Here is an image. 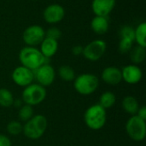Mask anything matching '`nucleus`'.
Returning <instances> with one entry per match:
<instances>
[{
    "instance_id": "7",
    "label": "nucleus",
    "mask_w": 146,
    "mask_h": 146,
    "mask_svg": "<svg viewBox=\"0 0 146 146\" xmlns=\"http://www.w3.org/2000/svg\"><path fill=\"white\" fill-rule=\"evenodd\" d=\"M107 44L102 39H95L87 44L83 48L82 55L84 57L91 62L98 61L105 53Z\"/></svg>"
},
{
    "instance_id": "26",
    "label": "nucleus",
    "mask_w": 146,
    "mask_h": 146,
    "mask_svg": "<svg viewBox=\"0 0 146 146\" xmlns=\"http://www.w3.org/2000/svg\"><path fill=\"white\" fill-rule=\"evenodd\" d=\"M120 37L129 38L134 41V28L129 25H125L120 29Z\"/></svg>"
},
{
    "instance_id": "21",
    "label": "nucleus",
    "mask_w": 146,
    "mask_h": 146,
    "mask_svg": "<svg viewBox=\"0 0 146 146\" xmlns=\"http://www.w3.org/2000/svg\"><path fill=\"white\" fill-rule=\"evenodd\" d=\"M58 75L60 79L63 81H73L76 75H75V71L74 68L68 65H62L58 69Z\"/></svg>"
},
{
    "instance_id": "10",
    "label": "nucleus",
    "mask_w": 146,
    "mask_h": 146,
    "mask_svg": "<svg viewBox=\"0 0 146 146\" xmlns=\"http://www.w3.org/2000/svg\"><path fill=\"white\" fill-rule=\"evenodd\" d=\"M11 78L15 85L21 87H26L33 83L34 74L33 70L24 66H19L13 70Z\"/></svg>"
},
{
    "instance_id": "12",
    "label": "nucleus",
    "mask_w": 146,
    "mask_h": 146,
    "mask_svg": "<svg viewBox=\"0 0 146 146\" xmlns=\"http://www.w3.org/2000/svg\"><path fill=\"white\" fill-rule=\"evenodd\" d=\"M122 80L129 85H135L141 81L143 72L141 68L135 64H129L121 69Z\"/></svg>"
},
{
    "instance_id": "14",
    "label": "nucleus",
    "mask_w": 146,
    "mask_h": 146,
    "mask_svg": "<svg viewBox=\"0 0 146 146\" xmlns=\"http://www.w3.org/2000/svg\"><path fill=\"white\" fill-rule=\"evenodd\" d=\"M115 6V0H93L92 9L95 15L108 16Z\"/></svg>"
},
{
    "instance_id": "16",
    "label": "nucleus",
    "mask_w": 146,
    "mask_h": 146,
    "mask_svg": "<svg viewBox=\"0 0 146 146\" xmlns=\"http://www.w3.org/2000/svg\"><path fill=\"white\" fill-rule=\"evenodd\" d=\"M110 27V22L108 16H98L96 15L91 22L92 30L98 35L105 34Z\"/></svg>"
},
{
    "instance_id": "11",
    "label": "nucleus",
    "mask_w": 146,
    "mask_h": 146,
    "mask_svg": "<svg viewBox=\"0 0 146 146\" xmlns=\"http://www.w3.org/2000/svg\"><path fill=\"white\" fill-rule=\"evenodd\" d=\"M65 9L58 3H52L48 5L43 13L44 21L49 24H56L64 18Z\"/></svg>"
},
{
    "instance_id": "20",
    "label": "nucleus",
    "mask_w": 146,
    "mask_h": 146,
    "mask_svg": "<svg viewBox=\"0 0 146 146\" xmlns=\"http://www.w3.org/2000/svg\"><path fill=\"white\" fill-rule=\"evenodd\" d=\"M116 102V97L112 92H104L102 93L99 98V105L102 106L104 110L112 108Z\"/></svg>"
},
{
    "instance_id": "28",
    "label": "nucleus",
    "mask_w": 146,
    "mask_h": 146,
    "mask_svg": "<svg viewBox=\"0 0 146 146\" xmlns=\"http://www.w3.org/2000/svg\"><path fill=\"white\" fill-rule=\"evenodd\" d=\"M0 146H12L11 140L4 134H0Z\"/></svg>"
},
{
    "instance_id": "27",
    "label": "nucleus",
    "mask_w": 146,
    "mask_h": 146,
    "mask_svg": "<svg viewBox=\"0 0 146 146\" xmlns=\"http://www.w3.org/2000/svg\"><path fill=\"white\" fill-rule=\"evenodd\" d=\"M45 37L55 40H58L62 37V31L57 27H50L45 32Z\"/></svg>"
},
{
    "instance_id": "22",
    "label": "nucleus",
    "mask_w": 146,
    "mask_h": 146,
    "mask_svg": "<svg viewBox=\"0 0 146 146\" xmlns=\"http://www.w3.org/2000/svg\"><path fill=\"white\" fill-rule=\"evenodd\" d=\"M15 98L12 92L7 88H0V106L9 108L13 105Z\"/></svg>"
},
{
    "instance_id": "24",
    "label": "nucleus",
    "mask_w": 146,
    "mask_h": 146,
    "mask_svg": "<svg viewBox=\"0 0 146 146\" xmlns=\"http://www.w3.org/2000/svg\"><path fill=\"white\" fill-rule=\"evenodd\" d=\"M6 130L9 134L12 136H17L21 134L23 131V125L17 121H12L8 123L6 127Z\"/></svg>"
},
{
    "instance_id": "5",
    "label": "nucleus",
    "mask_w": 146,
    "mask_h": 146,
    "mask_svg": "<svg viewBox=\"0 0 146 146\" xmlns=\"http://www.w3.org/2000/svg\"><path fill=\"white\" fill-rule=\"evenodd\" d=\"M46 94L45 87L38 83H32L24 87L21 94V100L25 104L34 106L41 104L45 99Z\"/></svg>"
},
{
    "instance_id": "6",
    "label": "nucleus",
    "mask_w": 146,
    "mask_h": 146,
    "mask_svg": "<svg viewBox=\"0 0 146 146\" xmlns=\"http://www.w3.org/2000/svg\"><path fill=\"white\" fill-rule=\"evenodd\" d=\"M127 135L135 142H141L145 139L146 122L137 115H132L126 123Z\"/></svg>"
},
{
    "instance_id": "4",
    "label": "nucleus",
    "mask_w": 146,
    "mask_h": 146,
    "mask_svg": "<svg viewBox=\"0 0 146 146\" xmlns=\"http://www.w3.org/2000/svg\"><path fill=\"white\" fill-rule=\"evenodd\" d=\"M99 86V80L93 74H82L74 80L75 91L83 96L94 93Z\"/></svg>"
},
{
    "instance_id": "30",
    "label": "nucleus",
    "mask_w": 146,
    "mask_h": 146,
    "mask_svg": "<svg viewBox=\"0 0 146 146\" xmlns=\"http://www.w3.org/2000/svg\"><path fill=\"white\" fill-rule=\"evenodd\" d=\"M136 115L137 116H139V118H141V119H143V120H146V107L145 105H143V106H141V107H139V110H138V112H137V114H136Z\"/></svg>"
},
{
    "instance_id": "9",
    "label": "nucleus",
    "mask_w": 146,
    "mask_h": 146,
    "mask_svg": "<svg viewBox=\"0 0 146 146\" xmlns=\"http://www.w3.org/2000/svg\"><path fill=\"white\" fill-rule=\"evenodd\" d=\"M33 74L38 84L44 87L52 85L56 78V71L54 68L48 63H44L34 70Z\"/></svg>"
},
{
    "instance_id": "3",
    "label": "nucleus",
    "mask_w": 146,
    "mask_h": 146,
    "mask_svg": "<svg viewBox=\"0 0 146 146\" xmlns=\"http://www.w3.org/2000/svg\"><path fill=\"white\" fill-rule=\"evenodd\" d=\"M19 60L21 66H24L33 71L46 63V58L43 56L40 50L33 46H26L22 48L19 53Z\"/></svg>"
},
{
    "instance_id": "1",
    "label": "nucleus",
    "mask_w": 146,
    "mask_h": 146,
    "mask_svg": "<svg viewBox=\"0 0 146 146\" xmlns=\"http://www.w3.org/2000/svg\"><path fill=\"white\" fill-rule=\"evenodd\" d=\"M47 126L48 121L46 117L43 115H36L25 122L22 133L27 139L37 140L44 135Z\"/></svg>"
},
{
    "instance_id": "25",
    "label": "nucleus",
    "mask_w": 146,
    "mask_h": 146,
    "mask_svg": "<svg viewBox=\"0 0 146 146\" xmlns=\"http://www.w3.org/2000/svg\"><path fill=\"white\" fill-rule=\"evenodd\" d=\"M133 40L129 39V38H121L120 42H119V45H118V49L119 51L122 54L125 53H128L130 52V50L133 48Z\"/></svg>"
},
{
    "instance_id": "18",
    "label": "nucleus",
    "mask_w": 146,
    "mask_h": 146,
    "mask_svg": "<svg viewBox=\"0 0 146 146\" xmlns=\"http://www.w3.org/2000/svg\"><path fill=\"white\" fill-rule=\"evenodd\" d=\"M146 57V50L145 47L137 45L134 48H132L130 50V59L132 62L135 65L139 64L145 61Z\"/></svg>"
},
{
    "instance_id": "8",
    "label": "nucleus",
    "mask_w": 146,
    "mask_h": 146,
    "mask_svg": "<svg viewBox=\"0 0 146 146\" xmlns=\"http://www.w3.org/2000/svg\"><path fill=\"white\" fill-rule=\"evenodd\" d=\"M45 38V31L39 25H32L27 27L22 34L24 43L27 46H36L40 44Z\"/></svg>"
},
{
    "instance_id": "17",
    "label": "nucleus",
    "mask_w": 146,
    "mask_h": 146,
    "mask_svg": "<svg viewBox=\"0 0 146 146\" xmlns=\"http://www.w3.org/2000/svg\"><path fill=\"white\" fill-rule=\"evenodd\" d=\"M121 105H122L124 111L131 115H136V114L140 107L137 98L133 96L125 97L122 100Z\"/></svg>"
},
{
    "instance_id": "13",
    "label": "nucleus",
    "mask_w": 146,
    "mask_h": 146,
    "mask_svg": "<svg viewBox=\"0 0 146 146\" xmlns=\"http://www.w3.org/2000/svg\"><path fill=\"white\" fill-rule=\"evenodd\" d=\"M101 78L104 82L110 86H116L122 80L121 70L115 66H110L105 68L102 74Z\"/></svg>"
},
{
    "instance_id": "19",
    "label": "nucleus",
    "mask_w": 146,
    "mask_h": 146,
    "mask_svg": "<svg viewBox=\"0 0 146 146\" xmlns=\"http://www.w3.org/2000/svg\"><path fill=\"white\" fill-rule=\"evenodd\" d=\"M146 23L141 22L139 23L137 27L134 29V41L138 44V45L146 47Z\"/></svg>"
},
{
    "instance_id": "29",
    "label": "nucleus",
    "mask_w": 146,
    "mask_h": 146,
    "mask_svg": "<svg viewBox=\"0 0 146 146\" xmlns=\"http://www.w3.org/2000/svg\"><path fill=\"white\" fill-rule=\"evenodd\" d=\"M83 46L80 45V44H77V45H74L73 48H72V53L74 55V56H80V55H82L83 53Z\"/></svg>"
},
{
    "instance_id": "15",
    "label": "nucleus",
    "mask_w": 146,
    "mask_h": 146,
    "mask_svg": "<svg viewBox=\"0 0 146 146\" xmlns=\"http://www.w3.org/2000/svg\"><path fill=\"white\" fill-rule=\"evenodd\" d=\"M57 50H58L57 40L45 37L40 44L39 50L46 59L55 56L56 53L57 52Z\"/></svg>"
},
{
    "instance_id": "23",
    "label": "nucleus",
    "mask_w": 146,
    "mask_h": 146,
    "mask_svg": "<svg viewBox=\"0 0 146 146\" xmlns=\"http://www.w3.org/2000/svg\"><path fill=\"white\" fill-rule=\"evenodd\" d=\"M33 116V106H30L28 104H23L20 109L18 112V117L21 121L26 122L29 119H31Z\"/></svg>"
},
{
    "instance_id": "2",
    "label": "nucleus",
    "mask_w": 146,
    "mask_h": 146,
    "mask_svg": "<svg viewBox=\"0 0 146 146\" xmlns=\"http://www.w3.org/2000/svg\"><path fill=\"white\" fill-rule=\"evenodd\" d=\"M84 121L87 127L97 131L102 129L107 121V113L98 104L90 106L84 114Z\"/></svg>"
},
{
    "instance_id": "32",
    "label": "nucleus",
    "mask_w": 146,
    "mask_h": 146,
    "mask_svg": "<svg viewBox=\"0 0 146 146\" xmlns=\"http://www.w3.org/2000/svg\"><path fill=\"white\" fill-rule=\"evenodd\" d=\"M33 1H36V0H33Z\"/></svg>"
},
{
    "instance_id": "31",
    "label": "nucleus",
    "mask_w": 146,
    "mask_h": 146,
    "mask_svg": "<svg viewBox=\"0 0 146 146\" xmlns=\"http://www.w3.org/2000/svg\"><path fill=\"white\" fill-rule=\"evenodd\" d=\"M13 105L15 107V108H21L22 105H23V102L21 99H16V100H14L13 102Z\"/></svg>"
}]
</instances>
